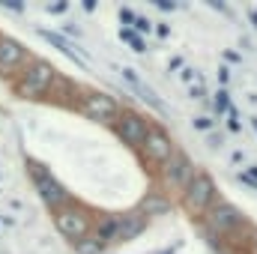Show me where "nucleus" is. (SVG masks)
Instances as JSON below:
<instances>
[{
  "label": "nucleus",
  "instance_id": "f257e3e1",
  "mask_svg": "<svg viewBox=\"0 0 257 254\" xmlns=\"http://www.w3.org/2000/svg\"><path fill=\"white\" fill-rule=\"evenodd\" d=\"M57 81V72L48 60H30L18 72V81H15V93L21 99H39L45 96Z\"/></svg>",
  "mask_w": 257,
  "mask_h": 254
},
{
  "label": "nucleus",
  "instance_id": "f03ea898",
  "mask_svg": "<svg viewBox=\"0 0 257 254\" xmlns=\"http://www.w3.org/2000/svg\"><path fill=\"white\" fill-rule=\"evenodd\" d=\"M203 218H206V227H209L215 236H221V239H230V236H236L239 230L248 227L245 212H242L236 203H227V200H215V203L206 209Z\"/></svg>",
  "mask_w": 257,
  "mask_h": 254
},
{
  "label": "nucleus",
  "instance_id": "7ed1b4c3",
  "mask_svg": "<svg viewBox=\"0 0 257 254\" xmlns=\"http://www.w3.org/2000/svg\"><path fill=\"white\" fill-rule=\"evenodd\" d=\"M183 203H186L189 215H194V218L206 215V209L215 203V183H212V177L203 174V171H197L194 180L183 191Z\"/></svg>",
  "mask_w": 257,
  "mask_h": 254
},
{
  "label": "nucleus",
  "instance_id": "20e7f679",
  "mask_svg": "<svg viewBox=\"0 0 257 254\" xmlns=\"http://www.w3.org/2000/svg\"><path fill=\"white\" fill-rule=\"evenodd\" d=\"M194 174L197 171H194L192 159L186 153H180V150H174V156L162 165V183L171 191H186V186L194 180Z\"/></svg>",
  "mask_w": 257,
  "mask_h": 254
},
{
  "label": "nucleus",
  "instance_id": "39448f33",
  "mask_svg": "<svg viewBox=\"0 0 257 254\" xmlns=\"http://www.w3.org/2000/svg\"><path fill=\"white\" fill-rule=\"evenodd\" d=\"M54 227L63 233L72 245H75L78 239H84V236H90V233H93V227H90V215H87L81 206L57 209V212H54Z\"/></svg>",
  "mask_w": 257,
  "mask_h": 254
},
{
  "label": "nucleus",
  "instance_id": "423d86ee",
  "mask_svg": "<svg viewBox=\"0 0 257 254\" xmlns=\"http://www.w3.org/2000/svg\"><path fill=\"white\" fill-rule=\"evenodd\" d=\"M81 108H84V114H87L90 120H96V123H114V120L120 117L117 99L108 96V93H102V90H90V93L84 96Z\"/></svg>",
  "mask_w": 257,
  "mask_h": 254
},
{
  "label": "nucleus",
  "instance_id": "0eeeda50",
  "mask_svg": "<svg viewBox=\"0 0 257 254\" xmlns=\"http://www.w3.org/2000/svg\"><path fill=\"white\" fill-rule=\"evenodd\" d=\"M114 132H117V138H120L123 144L141 147L144 138H147V132H150V123H147L144 114H138V111H120V117L114 120Z\"/></svg>",
  "mask_w": 257,
  "mask_h": 254
},
{
  "label": "nucleus",
  "instance_id": "6e6552de",
  "mask_svg": "<svg viewBox=\"0 0 257 254\" xmlns=\"http://www.w3.org/2000/svg\"><path fill=\"white\" fill-rule=\"evenodd\" d=\"M141 153H144L147 162H153V165H165V162L174 156V141H171V135H168L165 129L150 126L147 138H144V144H141Z\"/></svg>",
  "mask_w": 257,
  "mask_h": 254
},
{
  "label": "nucleus",
  "instance_id": "1a4fd4ad",
  "mask_svg": "<svg viewBox=\"0 0 257 254\" xmlns=\"http://www.w3.org/2000/svg\"><path fill=\"white\" fill-rule=\"evenodd\" d=\"M24 63H30L27 48H24L18 39L3 36V39H0V75H3V78H9V75L21 72V69H24Z\"/></svg>",
  "mask_w": 257,
  "mask_h": 254
},
{
  "label": "nucleus",
  "instance_id": "9d476101",
  "mask_svg": "<svg viewBox=\"0 0 257 254\" xmlns=\"http://www.w3.org/2000/svg\"><path fill=\"white\" fill-rule=\"evenodd\" d=\"M33 186H36V194H39V200H42L48 209H54V212L63 206L66 200H69V191H66V186H63V183H57L51 174H48V177H42V180H36Z\"/></svg>",
  "mask_w": 257,
  "mask_h": 254
},
{
  "label": "nucleus",
  "instance_id": "9b49d317",
  "mask_svg": "<svg viewBox=\"0 0 257 254\" xmlns=\"http://www.w3.org/2000/svg\"><path fill=\"white\" fill-rule=\"evenodd\" d=\"M120 218V227H117V242H132V239H138L144 230H147V218L135 209V212H128V215H117Z\"/></svg>",
  "mask_w": 257,
  "mask_h": 254
},
{
  "label": "nucleus",
  "instance_id": "f8f14e48",
  "mask_svg": "<svg viewBox=\"0 0 257 254\" xmlns=\"http://www.w3.org/2000/svg\"><path fill=\"white\" fill-rule=\"evenodd\" d=\"M138 212L150 221V218H156V215H168L171 212V200L165 197V194H159V191H150L141 203H138Z\"/></svg>",
  "mask_w": 257,
  "mask_h": 254
},
{
  "label": "nucleus",
  "instance_id": "ddd939ff",
  "mask_svg": "<svg viewBox=\"0 0 257 254\" xmlns=\"http://www.w3.org/2000/svg\"><path fill=\"white\" fill-rule=\"evenodd\" d=\"M36 33H39V36H42L45 42H51L54 48H60L63 54H69L72 60H78V63H84V54H81V51H78V48H75V45H72V42L66 39L63 33H54V30H45V27H39Z\"/></svg>",
  "mask_w": 257,
  "mask_h": 254
},
{
  "label": "nucleus",
  "instance_id": "4468645a",
  "mask_svg": "<svg viewBox=\"0 0 257 254\" xmlns=\"http://www.w3.org/2000/svg\"><path fill=\"white\" fill-rule=\"evenodd\" d=\"M117 227H120V218H117V215H105V218L93 227V236H96L102 245L117 242Z\"/></svg>",
  "mask_w": 257,
  "mask_h": 254
},
{
  "label": "nucleus",
  "instance_id": "2eb2a0df",
  "mask_svg": "<svg viewBox=\"0 0 257 254\" xmlns=\"http://www.w3.org/2000/svg\"><path fill=\"white\" fill-rule=\"evenodd\" d=\"M75 251H78V254H105V245L90 233V236H84V239H78V242H75Z\"/></svg>",
  "mask_w": 257,
  "mask_h": 254
},
{
  "label": "nucleus",
  "instance_id": "dca6fc26",
  "mask_svg": "<svg viewBox=\"0 0 257 254\" xmlns=\"http://www.w3.org/2000/svg\"><path fill=\"white\" fill-rule=\"evenodd\" d=\"M120 39L126 42L132 51H138V54H144V51H147V42H144V36H141L138 30H126V27H123V30H120Z\"/></svg>",
  "mask_w": 257,
  "mask_h": 254
},
{
  "label": "nucleus",
  "instance_id": "f3484780",
  "mask_svg": "<svg viewBox=\"0 0 257 254\" xmlns=\"http://www.w3.org/2000/svg\"><path fill=\"white\" fill-rule=\"evenodd\" d=\"M227 108H230V96H227V90H218L215 93V111L218 114H227Z\"/></svg>",
  "mask_w": 257,
  "mask_h": 254
},
{
  "label": "nucleus",
  "instance_id": "a211bd4d",
  "mask_svg": "<svg viewBox=\"0 0 257 254\" xmlns=\"http://www.w3.org/2000/svg\"><path fill=\"white\" fill-rule=\"evenodd\" d=\"M27 168H30V177H33V183H36V180H42V177H48V168H45V165H36V162H30Z\"/></svg>",
  "mask_w": 257,
  "mask_h": 254
},
{
  "label": "nucleus",
  "instance_id": "6ab92c4d",
  "mask_svg": "<svg viewBox=\"0 0 257 254\" xmlns=\"http://www.w3.org/2000/svg\"><path fill=\"white\" fill-rule=\"evenodd\" d=\"M135 18H138V15H135V12H132V9H126V6H123V9H120V21H123V27H132V24H135Z\"/></svg>",
  "mask_w": 257,
  "mask_h": 254
},
{
  "label": "nucleus",
  "instance_id": "aec40b11",
  "mask_svg": "<svg viewBox=\"0 0 257 254\" xmlns=\"http://www.w3.org/2000/svg\"><path fill=\"white\" fill-rule=\"evenodd\" d=\"M194 129L197 132H209L212 129V117H194Z\"/></svg>",
  "mask_w": 257,
  "mask_h": 254
},
{
  "label": "nucleus",
  "instance_id": "412c9836",
  "mask_svg": "<svg viewBox=\"0 0 257 254\" xmlns=\"http://www.w3.org/2000/svg\"><path fill=\"white\" fill-rule=\"evenodd\" d=\"M135 27H138V33H141V36H144V33H147V30H150V21H147V18H144V15H138V18H135Z\"/></svg>",
  "mask_w": 257,
  "mask_h": 254
},
{
  "label": "nucleus",
  "instance_id": "4be33fe9",
  "mask_svg": "<svg viewBox=\"0 0 257 254\" xmlns=\"http://www.w3.org/2000/svg\"><path fill=\"white\" fill-rule=\"evenodd\" d=\"M66 9H69V3H51V6H48V12H51V15H63Z\"/></svg>",
  "mask_w": 257,
  "mask_h": 254
},
{
  "label": "nucleus",
  "instance_id": "5701e85b",
  "mask_svg": "<svg viewBox=\"0 0 257 254\" xmlns=\"http://www.w3.org/2000/svg\"><path fill=\"white\" fill-rule=\"evenodd\" d=\"M156 6H159L162 12H174V9H177V3H171V0H156Z\"/></svg>",
  "mask_w": 257,
  "mask_h": 254
},
{
  "label": "nucleus",
  "instance_id": "b1692460",
  "mask_svg": "<svg viewBox=\"0 0 257 254\" xmlns=\"http://www.w3.org/2000/svg\"><path fill=\"white\" fill-rule=\"evenodd\" d=\"M3 9H9V12H24V3H12V0H6Z\"/></svg>",
  "mask_w": 257,
  "mask_h": 254
},
{
  "label": "nucleus",
  "instance_id": "393cba45",
  "mask_svg": "<svg viewBox=\"0 0 257 254\" xmlns=\"http://www.w3.org/2000/svg\"><path fill=\"white\" fill-rule=\"evenodd\" d=\"M168 33H171L168 24H156V36H159V39H168Z\"/></svg>",
  "mask_w": 257,
  "mask_h": 254
},
{
  "label": "nucleus",
  "instance_id": "a878e982",
  "mask_svg": "<svg viewBox=\"0 0 257 254\" xmlns=\"http://www.w3.org/2000/svg\"><path fill=\"white\" fill-rule=\"evenodd\" d=\"M224 60H227V63H239L242 57H239L236 51H230V48H227V51H224Z\"/></svg>",
  "mask_w": 257,
  "mask_h": 254
},
{
  "label": "nucleus",
  "instance_id": "bb28decb",
  "mask_svg": "<svg viewBox=\"0 0 257 254\" xmlns=\"http://www.w3.org/2000/svg\"><path fill=\"white\" fill-rule=\"evenodd\" d=\"M218 81H221V84H227V81H230V69H227V66H221V69H218Z\"/></svg>",
  "mask_w": 257,
  "mask_h": 254
},
{
  "label": "nucleus",
  "instance_id": "cd10ccee",
  "mask_svg": "<svg viewBox=\"0 0 257 254\" xmlns=\"http://www.w3.org/2000/svg\"><path fill=\"white\" fill-rule=\"evenodd\" d=\"M189 96H194V99H200V96H206V90H203V87H197V84H194L192 90H189Z\"/></svg>",
  "mask_w": 257,
  "mask_h": 254
},
{
  "label": "nucleus",
  "instance_id": "c85d7f7f",
  "mask_svg": "<svg viewBox=\"0 0 257 254\" xmlns=\"http://www.w3.org/2000/svg\"><path fill=\"white\" fill-rule=\"evenodd\" d=\"M248 21H251V24L257 27V9H251V12H248Z\"/></svg>",
  "mask_w": 257,
  "mask_h": 254
},
{
  "label": "nucleus",
  "instance_id": "c756f323",
  "mask_svg": "<svg viewBox=\"0 0 257 254\" xmlns=\"http://www.w3.org/2000/svg\"><path fill=\"white\" fill-rule=\"evenodd\" d=\"M251 254H257V233H251Z\"/></svg>",
  "mask_w": 257,
  "mask_h": 254
},
{
  "label": "nucleus",
  "instance_id": "7c9ffc66",
  "mask_svg": "<svg viewBox=\"0 0 257 254\" xmlns=\"http://www.w3.org/2000/svg\"><path fill=\"white\" fill-rule=\"evenodd\" d=\"M251 126H254V132H257V117H251Z\"/></svg>",
  "mask_w": 257,
  "mask_h": 254
},
{
  "label": "nucleus",
  "instance_id": "2f4dec72",
  "mask_svg": "<svg viewBox=\"0 0 257 254\" xmlns=\"http://www.w3.org/2000/svg\"><path fill=\"white\" fill-rule=\"evenodd\" d=\"M162 254H174V248H168V251H162Z\"/></svg>",
  "mask_w": 257,
  "mask_h": 254
}]
</instances>
